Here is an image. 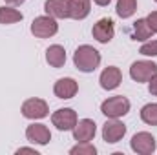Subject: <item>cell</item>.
Segmentation results:
<instances>
[{
    "label": "cell",
    "mask_w": 157,
    "mask_h": 155,
    "mask_svg": "<svg viewBox=\"0 0 157 155\" xmlns=\"http://www.w3.org/2000/svg\"><path fill=\"white\" fill-rule=\"evenodd\" d=\"M73 64L82 73H93L99 68V64H101V53L93 46L82 44L73 53Z\"/></svg>",
    "instance_id": "cell-1"
},
{
    "label": "cell",
    "mask_w": 157,
    "mask_h": 155,
    "mask_svg": "<svg viewBox=\"0 0 157 155\" xmlns=\"http://www.w3.org/2000/svg\"><path fill=\"white\" fill-rule=\"evenodd\" d=\"M22 18L24 15L13 6H0V24H15V22H20Z\"/></svg>",
    "instance_id": "cell-18"
},
{
    "label": "cell",
    "mask_w": 157,
    "mask_h": 155,
    "mask_svg": "<svg viewBox=\"0 0 157 155\" xmlns=\"http://www.w3.org/2000/svg\"><path fill=\"white\" fill-rule=\"evenodd\" d=\"M44 11L46 15L53 18H70V6L68 0H46L44 2Z\"/></svg>",
    "instance_id": "cell-14"
},
{
    "label": "cell",
    "mask_w": 157,
    "mask_h": 155,
    "mask_svg": "<svg viewBox=\"0 0 157 155\" xmlns=\"http://www.w3.org/2000/svg\"><path fill=\"white\" fill-rule=\"evenodd\" d=\"M130 148L137 155H152L157 150V141L155 137L148 131H139L132 137Z\"/></svg>",
    "instance_id": "cell-4"
},
{
    "label": "cell",
    "mask_w": 157,
    "mask_h": 155,
    "mask_svg": "<svg viewBox=\"0 0 157 155\" xmlns=\"http://www.w3.org/2000/svg\"><path fill=\"white\" fill-rule=\"evenodd\" d=\"M26 137L29 142L33 144H39V146H46L49 141H51V131L46 124H40V122H33L26 128Z\"/></svg>",
    "instance_id": "cell-11"
},
{
    "label": "cell",
    "mask_w": 157,
    "mask_h": 155,
    "mask_svg": "<svg viewBox=\"0 0 157 155\" xmlns=\"http://www.w3.org/2000/svg\"><path fill=\"white\" fill-rule=\"evenodd\" d=\"M91 35L93 39L101 44H108L110 40L113 39L115 35V26H113V20L112 18H101L93 24V29H91Z\"/></svg>",
    "instance_id": "cell-10"
},
{
    "label": "cell",
    "mask_w": 157,
    "mask_h": 155,
    "mask_svg": "<svg viewBox=\"0 0 157 155\" xmlns=\"http://www.w3.org/2000/svg\"><path fill=\"white\" fill-rule=\"evenodd\" d=\"M115 11L121 18H130L137 11V0H117Z\"/></svg>",
    "instance_id": "cell-19"
},
{
    "label": "cell",
    "mask_w": 157,
    "mask_h": 155,
    "mask_svg": "<svg viewBox=\"0 0 157 155\" xmlns=\"http://www.w3.org/2000/svg\"><path fill=\"white\" fill-rule=\"evenodd\" d=\"M130 100L122 95H115V97H110L106 99L102 104H101V113L108 119H121V117L128 115L130 113Z\"/></svg>",
    "instance_id": "cell-2"
},
{
    "label": "cell",
    "mask_w": 157,
    "mask_h": 155,
    "mask_svg": "<svg viewBox=\"0 0 157 155\" xmlns=\"http://www.w3.org/2000/svg\"><path fill=\"white\" fill-rule=\"evenodd\" d=\"M146 22H148V26H150V29L157 33V11H152L148 17H146Z\"/></svg>",
    "instance_id": "cell-23"
},
{
    "label": "cell",
    "mask_w": 157,
    "mask_h": 155,
    "mask_svg": "<svg viewBox=\"0 0 157 155\" xmlns=\"http://www.w3.org/2000/svg\"><path fill=\"white\" fill-rule=\"evenodd\" d=\"M97 148L91 142H77L73 148H70V155H95Z\"/></svg>",
    "instance_id": "cell-21"
},
{
    "label": "cell",
    "mask_w": 157,
    "mask_h": 155,
    "mask_svg": "<svg viewBox=\"0 0 157 155\" xmlns=\"http://www.w3.org/2000/svg\"><path fill=\"white\" fill-rule=\"evenodd\" d=\"M77 91H78V84H77V80L71 78V77L59 78V80L55 82V86H53L55 97H57V99H64V100L73 99V97L77 95Z\"/></svg>",
    "instance_id": "cell-13"
},
{
    "label": "cell",
    "mask_w": 157,
    "mask_h": 155,
    "mask_svg": "<svg viewBox=\"0 0 157 155\" xmlns=\"http://www.w3.org/2000/svg\"><path fill=\"white\" fill-rule=\"evenodd\" d=\"M71 131H73V139L77 142H91L97 133V124L91 119H80V120H77V124Z\"/></svg>",
    "instance_id": "cell-9"
},
{
    "label": "cell",
    "mask_w": 157,
    "mask_h": 155,
    "mask_svg": "<svg viewBox=\"0 0 157 155\" xmlns=\"http://www.w3.org/2000/svg\"><path fill=\"white\" fill-rule=\"evenodd\" d=\"M141 120L148 126H157V102L144 104L141 108Z\"/></svg>",
    "instance_id": "cell-20"
},
{
    "label": "cell",
    "mask_w": 157,
    "mask_h": 155,
    "mask_svg": "<svg viewBox=\"0 0 157 155\" xmlns=\"http://www.w3.org/2000/svg\"><path fill=\"white\" fill-rule=\"evenodd\" d=\"M157 73V64L154 60H137L130 66V77L135 82H148Z\"/></svg>",
    "instance_id": "cell-7"
},
{
    "label": "cell",
    "mask_w": 157,
    "mask_h": 155,
    "mask_svg": "<svg viewBox=\"0 0 157 155\" xmlns=\"http://www.w3.org/2000/svg\"><path fill=\"white\" fill-rule=\"evenodd\" d=\"M152 35H154V31L150 29L146 18H137V20L133 22V40L146 42V40H150Z\"/></svg>",
    "instance_id": "cell-17"
},
{
    "label": "cell",
    "mask_w": 157,
    "mask_h": 155,
    "mask_svg": "<svg viewBox=\"0 0 157 155\" xmlns=\"http://www.w3.org/2000/svg\"><path fill=\"white\" fill-rule=\"evenodd\" d=\"M139 53L144 55V57H157V40H146L141 46Z\"/></svg>",
    "instance_id": "cell-22"
},
{
    "label": "cell",
    "mask_w": 157,
    "mask_h": 155,
    "mask_svg": "<svg viewBox=\"0 0 157 155\" xmlns=\"http://www.w3.org/2000/svg\"><path fill=\"white\" fill-rule=\"evenodd\" d=\"M121 82H122V73H121V70H119L117 66H108V68H104L102 73H101V77H99L101 88L106 89V91L117 89L119 86H121Z\"/></svg>",
    "instance_id": "cell-12"
},
{
    "label": "cell",
    "mask_w": 157,
    "mask_h": 155,
    "mask_svg": "<svg viewBox=\"0 0 157 155\" xmlns=\"http://www.w3.org/2000/svg\"><path fill=\"white\" fill-rule=\"evenodd\" d=\"M57 31H59L57 18H53V17H49V15L37 17V18L31 22V33H33L37 39H51L53 35H57Z\"/></svg>",
    "instance_id": "cell-3"
},
{
    "label": "cell",
    "mask_w": 157,
    "mask_h": 155,
    "mask_svg": "<svg viewBox=\"0 0 157 155\" xmlns=\"http://www.w3.org/2000/svg\"><path fill=\"white\" fill-rule=\"evenodd\" d=\"M126 135V124L119 119H108L102 126V141L108 144H115Z\"/></svg>",
    "instance_id": "cell-8"
},
{
    "label": "cell",
    "mask_w": 157,
    "mask_h": 155,
    "mask_svg": "<svg viewBox=\"0 0 157 155\" xmlns=\"http://www.w3.org/2000/svg\"><path fill=\"white\" fill-rule=\"evenodd\" d=\"M155 2H157V0H155Z\"/></svg>",
    "instance_id": "cell-28"
},
{
    "label": "cell",
    "mask_w": 157,
    "mask_h": 155,
    "mask_svg": "<svg viewBox=\"0 0 157 155\" xmlns=\"http://www.w3.org/2000/svg\"><path fill=\"white\" fill-rule=\"evenodd\" d=\"M97 6H101V7H106V6H110V2L112 0H93Z\"/></svg>",
    "instance_id": "cell-27"
},
{
    "label": "cell",
    "mask_w": 157,
    "mask_h": 155,
    "mask_svg": "<svg viewBox=\"0 0 157 155\" xmlns=\"http://www.w3.org/2000/svg\"><path fill=\"white\" fill-rule=\"evenodd\" d=\"M46 62L51 68H62L66 64V49L60 44H53L46 49Z\"/></svg>",
    "instance_id": "cell-15"
},
{
    "label": "cell",
    "mask_w": 157,
    "mask_h": 155,
    "mask_svg": "<svg viewBox=\"0 0 157 155\" xmlns=\"http://www.w3.org/2000/svg\"><path fill=\"white\" fill-rule=\"evenodd\" d=\"M70 6V18L84 20L91 11V0H68Z\"/></svg>",
    "instance_id": "cell-16"
},
{
    "label": "cell",
    "mask_w": 157,
    "mask_h": 155,
    "mask_svg": "<svg viewBox=\"0 0 157 155\" xmlns=\"http://www.w3.org/2000/svg\"><path fill=\"white\" fill-rule=\"evenodd\" d=\"M22 115L26 119H31V120H37V119H44V117L49 115V106L44 99L39 97H31L28 100H24L22 104Z\"/></svg>",
    "instance_id": "cell-5"
},
{
    "label": "cell",
    "mask_w": 157,
    "mask_h": 155,
    "mask_svg": "<svg viewBox=\"0 0 157 155\" xmlns=\"http://www.w3.org/2000/svg\"><path fill=\"white\" fill-rule=\"evenodd\" d=\"M17 153L20 155V153H35V155H39V152L35 150V148H18L17 150Z\"/></svg>",
    "instance_id": "cell-25"
},
{
    "label": "cell",
    "mask_w": 157,
    "mask_h": 155,
    "mask_svg": "<svg viewBox=\"0 0 157 155\" xmlns=\"http://www.w3.org/2000/svg\"><path fill=\"white\" fill-rule=\"evenodd\" d=\"M78 117H77V112L71 110V108H60L57 110L53 115H51V122L57 130L60 131H71L77 124Z\"/></svg>",
    "instance_id": "cell-6"
},
{
    "label": "cell",
    "mask_w": 157,
    "mask_h": 155,
    "mask_svg": "<svg viewBox=\"0 0 157 155\" xmlns=\"http://www.w3.org/2000/svg\"><path fill=\"white\" fill-rule=\"evenodd\" d=\"M26 0H6V4H9V6H22Z\"/></svg>",
    "instance_id": "cell-26"
},
{
    "label": "cell",
    "mask_w": 157,
    "mask_h": 155,
    "mask_svg": "<svg viewBox=\"0 0 157 155\" xmlns=\"http://www.w3.org/2000/svg\"><path fill=\"white\" fill-rule=\"evenodd\" d=\"M148 91H150L152 95H155V97H157V73L148 80Z\"/></svg>",
    "instance_id": "cell-24"
}]
</instances>
